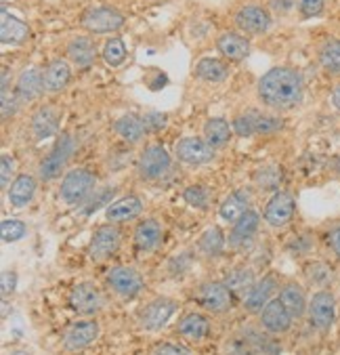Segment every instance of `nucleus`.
Masks as SVG:
<instances>
[{
    "label": "nucleus",
    "mask_w": 340,
    "mask_h": 355,
    "mask_svg": "<svg viewBox=\"0 0 340 355\" xmlns=\"http://www.w3.org/2000/svg\"><path fill=\"white\" fill-rule=\"evenodd\" d=\"M256 97L269 110H278V112L292 110L305 97L303 74L298 69L286 67V65L271 67L269 72H265L258 78Z\"/></svg>",
    "instance_id": "1"
},
{
    "label": "nucleus",
    "mask_w": 340,
    "mask_h": 355,
    "mask_svg": "<svg viewBox=\"0 0 340 355\" xmlns=\"http://www.w3.org/2000/svg\"><path fill=\"white\" fill-rule=\"evenodd\" d=\"M95 187H97V175L91 171V168H72L67 171L61 185H59V198L70 204V206H82L93 193H95Z\"/></svg>",
    "instance_id": "2"
},
{
    "label": "nucleus",
    "mask_w": 340,
    "mask_h": 355,
    "mask_svg": "<svg viewBox=\"0 0 340 355\" xmlns=\"http://www.w3.org/2000/svg\"><path fill=\"white\" fill-rule=\"evenodd\" d=\"M195 301L211 313H227L233 309L235 295L227 288L225 282L206 279L195 286Z\"/></svg>",
    "instance_id": "3"
},
{
    "label": "nucleus",
    "mask_w": 340,
    "mask_h": 355,
    "mask_svg": "<svg viewBox=\"0 0 340 355\" xmlns=\"http://www.w3.org/2000/svg\"><path fill=\"white\" fill-rule=\"evenodd\" d=\"M105 284L118 299H124V301L134 299L145 288L143 275L134 267H126V265L111 267L105 275Z\"/></svg>",
    "instance_id": "4"
},
{
    "label": "nucleus",
    "mask_w": 340,
    "mask_h": 355,
    "mask_svg": "<svg viewBox=\"0 0 340 355\" xmlns=\"http://www.w3.org/2000/svg\"><path fill=\"white\" fill-rule=\"evenodd\" d=\"M170 168H172V158L158 144L147 146L137 160V173H139L141 181H150V183L160 181L170 173Z\"/></svg>",
    "instance_id": "5"
},
{
    "label": "nucleus",
    "mask_w": 340,
    "mask_h": 355,
    "mask_svg": "<svg viewBox=\"0 0 340 355\" xmlns=\"http://www.w3.org/2000/svg\"><path fill=\"white\" fill-rule=\"evenodd\" d=\"M72 152H74V139H72V135H61L57 139V144L53 146V150L42 158V162L38 166L40 181L57 179L63 173V168L67 166V162H70Z\"/></svg>",
    "instance_id": "6"
},
{
    "label": "nucleus",
    "mask_w": 340,
    "mask_h": 355,
    "mask_svg": "<svg viewBox=\"0 0 340 355\" xmlns=\"http://www.w3.org/2000/svg\"><path fill=\"white\" fill-rule=\"evenodd\" d=\"M307 318L311 328L317 332H328L336 322V297L332 291H315L309 299Z\"/></svg>",
    "instance_id": "7"
},
{
    "label": "nucleus",
    "mask_w": 340,
    "mask_h": 355,
    "mask_svg": "<svg viewBox=\"0 0 340 355\" xmlns=\"http://www.w3.org/2000/svg\"><path fill=\"white\" fill-rule=\"evenodd\" d=\"M296 212V200L290 191L286 189H278L274 191L262 208V219L269 227H286Z\"/></svg>",
    "instance_id": "8"
},
{
    "label": "nucleus",
    "mask_w": 340,
    "mask_h": 355,
    "mask_svg": "<svg viewBox=\"0 0 340 355\" xmlns=\"http://www.w3.org/2000/svg\"><path fill=\"white\" fill-rule=\"evenodd\" d=\"M175 156L181 164L204 166L215 160L217 150L213 146H208V141L204 137H183L175 146Z\"/></svg>",
    "instance_id": "9"
},
{
    "label": "nucleus",
    "mask_w": 340,
    "mask_h": 355,
    "mask_svg": "<svg viewBox=\"0 0 340 355\" xmlns=\"http://www.w3.org/2000/svg\"><path fill=\"white\" fill-rule=\"evenodd\" d=\"M280 273L276 271H269L262 277H258L254 282V286L246 293L244 297V307L250 313H260L271 301L276 299V295L280 293Z\"/></svg>",
    "instance_id": "10"
},
{
    "label": "nucleus",
    "mask_w": 340,
    "mask_h": 355,
    "mask_svg": "<svg viewBox=\"0 0 340 355\" xmlns=\"http://www.w3.org/2000/svg\"><path fill=\"white\" fill-rule=\"evenodd\" d=\"M124 21H126V17L118 9H114V7H93L80 19L82 28L89 34H111V32H118L124 26Z\"/></svg>",
    "instance_id": "11"
},
{
    "label": "nucleus",
    "mask_w": 340,
    "mask_h": 355,
    "mask_svg": "<svg viewBox=\"0 0 340 355\" xmlns=\"http://www.w3.org/2000/svg\"><path fill=\"white\" fill-rule=\"evenodd\" d=\"M271 26H274V19L262 5L250 3L235 13V28L246 36H262L271 30Z\"/></svg>",
    "instance_id": "12"
},
{
    "label": "nucleus",
    "mask_w": 340,
    "mask_h": 355,
    "mask_svg": "<svg viewBox=\"0 0 340 355\" xmlns=\"http://www.w3.org/2000/svg\"><path fill=\"white\" fill-rule=\"evenodd\" d=\"M258 227H260V215L256 210H248L244 215L231 225L229 230V236H227V248L231 250H246L252 246L256 234H258Z\"/></svg>",
    "instance_id": "13"
},
{
    "label": "nucleus",
    "mask_w": 340,
    "mask_h": 355,
    "mask_svg": "<svg viewBox=\"0 0 340 355\" xmlns=\"http://www.w3.org/2000/svg\"><path fill=\"white\" fill-rule=\"evenodd\" d=\"M177 307H179L177 301H172L168 297H158V299L150 301L139 311V326L147 332H156L168 324V320L175 315Z\"/></svg>",
    "instance_id": "14"
},
{
    "label": "nucleus",
    "mask_w": 340,
    "mask_h": 355,
    "mask_svg": "<svg viewBox=\"0 0 340 355\" xmlns=\"http://www.w3.org/2000/svg\"><path fill=\"white\" fill-rule=\"evenodd\" d=\"M99 336V324L93 318H82L74 324L67 326L63 332V347L67 351H80L89 347Z\"/></svg>",
    "instance_id": "15"
},
{
    "label": "nucleus",
    "mask_w": 340,
    "mask_h": 355,
    "mask_svg": "<svg viewBox=\"0 0 340 355\" xmlns=\"http://www.w3.org/2000/svg\"><path fill=\"white\" fill-rule=\"evenodd\" d=\"M120 244H122L120 230L114 225H101L91 238L89 254L93 261H107L109 257H114L118 252Z\"/></svg>",
    "instance_id": "16"
},
{
    "label": "nucleus",
    "mask_w": 340,
    "mask_h": 355,
    "mask_svg": "<svg viewBox=\"0 0 340 355\" xmlns=\"http://www.w3.org/2000/svg\"><path fill=\"white\" fill-rule=\"evenodd\" d=\"M258 320H260V328H265V332L269 334H286L294 324V318L278 297L258 313Z\"/></svg>",
    "instance_id": "17"
},
{
    "label": "nucleus",
    "mask_w": 340,
    "mask_h": 355,
    "mask_svg": "<svg viewBox=\"0 0 340 355\" xmlns=\"http://www.w3.org/2000/svg\"><path fill=\"white\" fill-rule=\"evenodd\" d=\"M70 305H72V309L76 313H80L84 318H91L103 307V295L93 282H82L72 291Z\"/></svg>",
    "instance_id": "18"
},
{
    "label": "nucleus",
    "mask_w": 340,
    "mask_h": 355,
    "mask_svg": "<svg viewBox=\"0 0 340 355\" xmlns=\"http://www.w3.org/2000/svg\"><path fill=\"white\" fill-rule=\"evenodd\" d=\"M278 299L284 303V307L290 311V315L294 320H303L307 318V309H309V299H307V293H305V286L294 279H288L280 286V293H278Z\"/></svg>",
    "instance_id": "19"
},
{
    "label": "nucleus",
    "mask_w": 340,
    "mask_h": 355,
    "mask_svg": "<svg viewBox=\"0 0 340 355\" xmlns=\"http://www.w3.org/2000/svg\"><path fill=\"white\" fill-rule=\"evenodd\" d=\"M44 91H46V89H44V69L32 65V67H26L24 72L17 76L15 93H17V97H19L24 103L36 101Z\"/></svg>",
    "instance_id": "20"
},
{
    "label": "nucleus",
    "mask_w": 340,
    "mask_h": 355,
    "mask_svg": "<svg viewBox=\"0 0 340 355\" xmlns=\"http://www.w3.org/2000/svg\"><path fill=\"white\" fill-rule=\"evenodd\" d=\"M303 277L313 291H330L336 279V271L328 261L307 259L303 263Z\"/></svg>",
    "instance_id": "21"
},
{
    "label": "nucleus",
    "mask_w": 340,
    "mask_h": 355,
    "mask_svg": "<svg viewBox=\"0 0 340 355\" xmlns=\"http://www.w3.org/2000/svg\"><path fill=\"white\" fill-rule=\"evenodd\" d=\"M141 212H143V200L139 196L130 193V196L116 200L114 204L105 208V219L109 223H126V221L137 219Z\"/></svg>",
    "instance_id": "22"
},
{
    "label": "nucleus",
    "mask_w": 340,
    "mask_h": 355,
    "mask_svg": "<svg viewBox=\"0 0 340 355\" xmlns=\"http://www.w3.org/2000/svg\"><path fill=\"white\" fill-rule=\"evenodd\" d=\"M217 49L223 55V59L231 63H240L250 55V42L246 36H240L235 32H223L217 38Z\"/></svg>",
    "instance_id": "23"
},
{
    "label": "nucleus",
    "mask_w": 340,
    "mask_h": 355,
    "mask_svg": "<svg viewBox=\"0 0 340 355\" xmlns=\"http://www.w3.org/2000/svg\"><path fill=\"white\" fill-rule=\"evenodd\" d=\"M67 59L78 69H87L97 59V44L91 36H78L67 42Z\"/></svg>",
    "instance_id": "24"
},
{
    "label": "nucleus",
    "mask_w": 340,
    "mask_h": 355,
    "mask_svg": "<svg viewBox=\"0 0 340 355\" xmlns=\"http://www.w3.org/2000/svg\"><path fill=\"white\" fill-rule=\"evenodd\" d=\"M59 112L53 105H42L32 116V132L38 141L51 139L59 132Z\"/></svg>",
    "instance_id": "25"
},
{
    "label": "nucleus",
    "mask_w": 340,
    "mask_h": 355,
    "mask_svg": "<svg viewBox=\"0 0 340 355\" xmlns=\"http://www.w3.org/2000/svg\"><path fill=\"white\" fill-rule=\"evenodd\" d=\"M36 189H38V183H36V177L24 173V175H17L11 183V187L7 189V200L11 202V206L15 208H26L28 204H32L34 196H36Z\"/></svg>",
    "instance_id": "26"
},
{
    "label": "nucleus",
    "mask_w": 340,
    "mask_h": 355,
    "mask_svg": "<svg viewBox=\"0 0 340 355\" xmlns=\"http://www.w3.org/2000/svg\"><path fill=\"white\" fill-rule=\"evenodd\" d=\"M177 332L187 338V340H202L211 334V322L208 318L199 313V311H187L179 324H177Z\"/></svg>",
    "instance_id": "27"
},
{
    "label": "nucleus",
    "mask_w": 340,
    "mask_h": 355,
    "mask_svg": "<svg viewBox=\"0 0 340 355\" xmlns=\"http://www.w3.org/2000/svg\"><path fill=\"white\" fill-rule=\"evenodd\" d=\"M250 206H252V191L246 189V187H242V189L233 191V193L221 204L219 215H221L223 221H227V223L233 225V223L244 215V212L250 210Z\"/></svg>",
    "instance_id": "28"
},
{
    "label": "nucleus",
    "mask_w": 340,
    "mask_h": 355,
    "mask_svg": "<svg viewBox=\"0 0 340 355\" xmlns=\"http://www.w3.org/2000/svg\"><path fill=\"white\" fill-rule=\"evenodd\" d=\"M164 240V230L156 219H145L134 230V246L143 252L156 250Z\"/></svg>",
    "instance_id": "29"
},
{
    "label": "nucleus",
    "mask_w": 340,
    "mask_h": 355,
    "mask_svg": "<svg viewBox=\"0 0 340 355\" xmlns=\"http://www.w3.org/2000/svg\"><path fill=\"white\" fill-rule=\"evenodd\" d=\"M193 72L202 83L221 85L229 78V65L221 59H215V57H204L195 63Z\"/></svg>",
    "instance_id": "30"
},
{
    "label": "nucleus",
    "mask_w": 340,
    "mask_h": 355,
    "mask_svg": "<svg viewBox=\"0 0 340 355\" xmlns=\"http://www.w3.org/2000/svg\"><path fill=\"white\" fill-rule=\"evenodd\" d=\"M30 26L9 13H3V24H0V40L7 46H21L30 38Z\"/></svg>",
    "instance_id": "31"
},
{
    "label": "nucleus",
    "mask_w": 340,
    "mask_h": 355,
    "mask_svg": "<svg viewBox=\"0 0 340 355\" xmlns=\"http://www.w3.org/2000/svg\"><path fill=\"white\" fill-rule=\"evenodd\" d=\"M70 80H72V69L65 59H53L44 67V89L48 93L63 91L67 85H70Z\"/></svg>",
    "instance_id": "32"
},
{
    "label": "nucleus",
    "mask_w": 340,
    "mask_h": 355,
    "mask_svg": "<svg viewBox=\"0 0 340 355\" xmlns=\"http://www.w3.org/2000/svg\"><path fill=\"white\" fill-rule=\"evenodd\" d=\"M233 126L225 118H211L204 124V139L208 141V146L215 150H223L231 144L233 139Z\"/></svg>",
    "instance_id": "33"
},
{
    "label": "nucleus",
    "mask_w": 340,
    "mask_h": 355,
    "mask_svg": "<svg viewBox=\"0 0 340 355\" xmlns=\"http://www.w3.org/2000/svg\"><path fill=\"white\" fill-rule=\"evenodd\" d=\"M195 248H197L199 254L208 257V259H215V257H219V254L225 252V248H227V236H225V232L219 225H213V227H208L206 232H204L197 238Z\"/></svg>",
    "instance_id": "34"
},
{
    "label": "nucleus",
    "mask_w": 340,
    "mask_h": 355,
    "mask_svg": "<svg viewBox=\"0 0 340 355\" xmlns=\"http://www.w3.org/2000/svg\"><path fill=\"white\" fill-rule=\"evenodd\" d=\"M114 130H116V135L122 141H126V144H139V141L143 139V135L147 132L145 130V124H143V118L134 116V114L120 116L114 122Z\"/></svg>",
    "instance_id": "35"
},
{
    "label": "nucleus",
    "mask_w": 340,
    "mask_h": 355,
    "mask_svg": "<svg viewBox=\"0 0 340 355\" xmlns=\"http://www.w3.org/2000/svg\"><path fill=\"white\" fill-rule=\"evenodd\" d=\"M227 288L235 295V297H246V293L254 286L256 282V275L250 267L246 265H240V267H233L225 273V279Z\"/></svg>",
    "instance_id": "36"
},
{
    "label": "nucleus",
    "mask_w": 340,
    "mask_h": 355,
    "mask_svg": "<svg viewBox=\"0 0 340 355\" xmlns=\"http://www.w3.org/2000/svg\"><path fill=\"white\" fill-rule=\"evenodd\" d=\"M317 59L328 74H340V40L338 38L325 40L317 53Z\"/></svg>",
    "instance_id": "37"
},
{
    "label": "nucleus",
    "mask_w": 340,
    "mask_h": 355,
    "mask_svg": "<svg viewBox=\"0 0 340 355\" xmlns=\"http://www.w3.org/2000/svg\"><path fill=\"white\" fill-rule=\"evenodd\" d=\"M258 116H260L258 110H246V112L235 114L233 120H231L233 132H235L238 137H252V135H256Z\"/></svg>",
    "instance_id": "38"
},
{
    "label": "nucleus",
    "mask_w": 340,
    "mask_h": 355,
    "mask_svg": "<svg viewBox=\"0 0 340 355\" xmlns=\"http://www.w3.org/2000/svg\"><path fill=\"white\" fill-rule=\"evenodd\" d=\"M254 183L260 189H269V191H278L282 185V168L276 164H267L262 168H258L254 173Z\"/></svg>",
    "instance_id": "39"
},
{
    "label": "nucleus",
    "mask_w": 340,
    "mask_h": 355,
    "mask_svg": "<svg viewBox=\"0 0 340 355\" xmlns=\"http://www.w3.org/2000/svg\"><path fill=\"white\" fill-rule=\"evenodd\" d=\"M101 55H103V59H105V63H107L109 67H120V65L124 63V59H126V46H124L122 38H118V36L107 38V40L103 42Z\"/></svg>",
    "instance_id": "40"
},
{
    "label": "nucleus",
    "mask_w": 340,
    "mask_h": 355,
    "mask_svg": "<svg viewBox=\"0 0 340 355\" xmlns=\"http://www.w3.org/2000/svg\"><path fill=\"white\" fill-rule=\"evenodd\" d=\"M288 250L298 257V259H307L313 250H315V238L309 232H298L290 242H288Z\"/></svg>",
    "instance_id": "41"
},
{
    "label": "nucleus",
    "mask_w": 340,
    "mask_h": 355,
    "mask_svg": "<svg viewBox=\"0 0 340 355\" xmlns=\"http://www.w3.org/2000/svg\"><path fill=\"white\" fill-rule=\"evenodd\" d=\"M183 200L193 206V208H199V210H206L208 208V202H211V196H208V189H204L202 185H191L183 191Z\"/></svg>",
    "instance_id": "42"
},
{
    "label": "nucleus",
    "mask_w": 340,
    "mask_h": 355,
    "mask_svg": "<svg viewBox=\"0 0 340 355\" xmlns=\"http://www.w3.org/2000/svg\"><path fill=\"white\" fill-rule=\"evenodd\" d=\"M3 240L5 242H19V240H24L26 238V234H28V225L24 223V221H17V219H7V221H3Z\"/></svg>",
    "instance_id": "43"
},
{
    "label": "nucleus",
    "mask_w": 340,
    "mask_h": 355,
    "mask_svg": "<svg viewBox=\"0 0 340 355\" xmlns=\"http://www.w3.org/2000/svg\"><path fill=\"white\" fill-rule=\"evenodd\" d=\"M284 126V120L276 114H265L260 112L258 116V126H256V135H271V132H278Z\"/></svg>",
    "instance_id": "44"
},
{
    "label": "nucleus",
    "mask_w": 340,
    "mask_h": 355,
    "mask_svg": "<svg viewBox=\"0 0 340 355\" xmlns=\"http://www.w3.org/2000/svg\"><path fill=\"white\" fill-rule=\"evenodd\" d=\"M325 9V0H298V15L303 19H313V17H319Z\"/></svg>",
    "instance_id": "45"
},
{
    "label": "nucleus",
    "mask_w": 340,
    "mask_h": 355,
    "mask_svg": "<svg viewBox=\"0 0 340 355\" xmlns=\"http://www.w3.org/2000/svg\"><path fill=\"white\" fill-rule=\"evenodd\" d=\"M114 189H116V187H103V189H99V191L95 193L97 198H93V196H91V198H89V200L82 204V208H84V215H91L93 210H97V208H99V206H101V204H103V202H105V200H107L111 193H114Z\"/></svg>",
    "instance_id": "46"
},
{
    "label": "nucleus",
    "mask_w": 340,
    "mask_h": 355,
    "mask_svg": "<svg viewBox=\"0 0 340 355\" xmlns=\"http://www.w3.org/2000/svg\"><path fill=\"white\" fill-rule=\"evenodd\" d=\"M15 173V160L11 156H3V162H0V183H3V189H9V183L13 179Z\"/></svg>",
    "instance_id": "47"
},
{
    "label": "nucleus",
    "mask_w": 340,
    "mask_h": 355,
    "mask_svg": "<svg viewBox=\"0 0 340 355\" xmlns=\"http://www.w3.org/2000/svg\"><path fill=\"white\" fill-rule=\"evenodd\" d=\"M166 114H162V112H147L145 116H143V124H145V130L147 132H156V130H160V128H164V124H166Z\"/></svg>",
    "instance_id": "48"
},
{
    "label": "nucleus",
    "mask_w": 340,
    "mask_h": 355,
    "mask_svg": "<svg viewBox=\"0 0 340 355\" xmlns=\"http://www.w3.org/2000/svg\"><path fill=\"white\" fill-rule=\"evenodd\" d=\"M325 242L332 250V254L340 261V223H334L325 232Z\"/></svg>",
    "instance_id": "49"
},
{
    "label": "nucleus",
    "mask_w": 340,
    "mask_h": 355,
    "mask_svg": "<svg viewBox=\"0 0 340 355\" xmlns=\"http://www.w3.org/2000/svg\"><path fill=\"white\" fill-rule=\"evenodd\" d=\"M0 99H3V118H5V120L17 112L19 103H24V101L17 97V93H15V91H13V93H9V91H7V93H3V97H0Z\"/></svg>",
    "instance_id": "50"
},
{
    "label": "nucleus",
    "mask_w": 340,
    "mask_h": 355,
    "mask_svg": "<svg viewBox=\"0 0 340 355\" xmlns=\"http://www.w3.org/2000/svg\"><path fill=\"white\" fill-rule=\"evenodd\" d=\"M269 7H271V11H276L278 15L286 17L292 11H296L298 0H269Z\"/></svg>",
    "instance_id": "51"
},
{
    "label": "nucleus",
    "mask_w": 340,
    "mask_h": 355,
    "mask_svg": "<svg viewBox=\"0 0 340 355\" xmlns=\"http://www.w3.org/2000/svg\"><path fill=\"white\" fill-rule=\"evenodd\" d=\"M154 355H189L187 349L183 345H177V343H162L156 347Z\"/></svg>",
    "instance_id": "52"
},
{
    "label": "nucleus",
    "mask_w": 340,
    "mask_h": 355,
    "mask_svg": "<svg viewBox=\"0 0 340 355\" xmlns=\"http://www.w3.org/2000/svg\"><path fill=\"white\" fill-rule=\"evenodd\" d=\"M15 286H17V273L15 271H5L3 273V301H7L11 297Z\"/></svg>",
    "instance_id": "53"
},
{
    "label": "nucleus",
    "mask_w": 340,
    "mask_h": 355,
    "mask_svg": "<svg viewBox=\"0 0 340 355\" xmlns=\"http://www.w3.org/2000/svg\"><path fill=\"white\" fill-rule=\"evenodd\" d=\"M332 105L340 112V85L332 91Z\"/></svg>",
    "instance_id": "54"
},
{
    "label": "nucleus",
    "mask_w": 340,
    "mask_h": 355,
    "mask_svg": "<svg viewBox=\"0 0 340 355\" xmlns=\"http://www.w3.org/2000/svg\"><path fill=\"white\" fill-rule=\"evenodd\" d=\"M229 355H254L250 349H235V351H231Z\"/></svg>",
    "instance_id": "55"
},
{
    "label": "nucleus",
    "mask_w": 340,
    "mask_h": 355,
    "mask_svg": "<svg viewBox=\"0 0 340 355\" xmlns=\"http://www.w3.org/2000/svg\"><path fill=\"white\" fill-rule=\"evenodd\" d=\"M332 168H334V171H336V173L340 175V156L332 160Z\"/></svg>",
    "instance_id": "56"
}]
</instances>
